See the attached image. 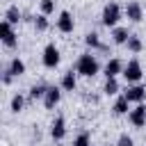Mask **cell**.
Wrapping results in <instances>:
<instances>
[{"label":"cell","mask_w":146,"mask_h":146,"mask_svg":"<svg viewBox=\"0 0 146 146\" xmlns=\"http://www.w3.org/2000/svg\"><path fill=\"white\" fill-rule=\"evenodd\" d=\"M5 21H9L11 25H18V23L23 21V11L18 9V5H9V7L5 9Z\"/></svg>","instance_id":"cell-17"},{"label":"cell","mask_w":146,"mask_h":146,"mask_svg":"<svg viewBox=\"0 0 146 146\" xmlns=\"http://www.w3.org/2000/svg\"><path fill=\"white\" fill-rule=\"evenodd\" d=\"M123 80L128 82V84H135V82H139L141 78H144V66H141V62L137 59V57H132V59H128L125 62V66H123Z\"/></svg>","instance_id":"cell-3"},{"label":"cell","mask_w":146,"mask_h":146,"mask_svg":"<svg viewBox=\"0 0 146 146\" xmlns=\"http://www.w3.org/2000/svg\"><path fill=\"white\" fill-rule=\"evenodd\" d=\"M11 82H14V75H11V71L5 66V68H2V84H5V87H9Z\"/></svg>","instance_id":"cell-27"},{"label":"cell","mask_w":146,"mask_h":146,"mask_svg":"<svg viewBox=\"0 0 146 146\" xmlns=\"http://www.w3.org/2000/svg\"><path fill=\"white\" fill-rule=\"evenodd\" d=\"M48 87H50V84H46V82H36V84H32L30 91H27V100H43Z\"/></svg>","instance_id":"cell-15"},{"label":"cell","mask_w":146,"mask_h":146,"mask_svg":"<svg viewBox=\"0 0 146 146\" xmlns=\"http://www.w3.org/2000/svg\"><path fill=\"white\" fill-rule=\"evenodd\" d=\"M57 30H59L62 34H71V32L75 30V18H73L71 11H66V9L59 11V16H57Z\"/></svg>","instance_id":"cell-9"},{"label":"cell","mask_w":146,"mask_h":146,"mask_svg":"<svg viewBox=\"0 0 146 146\" xmlns=\"http://www.w3.org/2000/svg\"><path fill=\"white\" fill-rule=\"evenodd\" d=\"M128 121L132 128H146V105L137 103V107H132L128 112Z\"/></svg>","instance_id":"cell-6"},{"label":"cell","mask_w":146,"mask_h":146,"mask_svg":"<svg viewBox=\"0 0 146 146\" xmlns=\"http://www.w3.org/2000/svg\"><path fill=\"white\" fill-rule=\"evenodd\" d=\"M112 112H114L116 116H123V114H128V112H130V100H128L125 96H119V98L114 100V105H112Z\"/></svg>","instance_id":"cell-19"},{"label":"cell","mask_w":146,"mask_h":146,"mask_svg":"<svg viewBox=\"0 0 146 146\" xmlns=\"http://www.w3.org/2000/svg\"><path fill=\"white\" fill-rule=\"evenodd\" d=\"M84 46L89 48V50H100V46H103V41H100V34L98 32H87L84 34Z\"/></svg>","instance_id":"cell-20"},{"label":"cell","mask_w":146,"mask_h":146,"mask_svg":"<svg viewBox=\"0 0 146 146\" xmlns=\"http://www.w3.org/2000/svg\"><path fill=\"white\" fill-rule=\"evenodd\" d=\"M39 11L46 16L55 14V0H39Z\"/></svg>","instance_id":"cell-25"},{"label":"cell","mask_w":146,"mask_h":146,"mask_svg":"<svg viewBox=\"0 0 146 146\" xmlns=\"http://www.w3.org/2000/svg\"><path fill=\"white\" fill-rule=\"evenodd\" d=\"M121 91V84L116 78H105V84H103V94L105 96H116Z\"/></svg>","instance_id":"cell-21"},{"label":"cell","mask_w":146,"mask_h":146,"mask_svg":"<svg viewBox=\"0 0 146 146\" xmlns=\"http://www.w3.org/2000/svg\"><path fill=\"white\" fill-rule=\"evenodd\" d=\"M98 71H100V62H98V57L94 55V50H87V52H82V55L78 57V62H75V73H78V75H82V78H94V75H98Z\"/></svg>","instance_id":"cell-1"},{"label":"cell","mask_w":146,"mask_h":146,"mask_svg":"<svg viewBox=\"0 0 146 146\" xmlns=\"http://www.w3.org/2000/svg\"><path fill=\"white\" fill-rule=\"evenodd\" d=\"M123 96H125L130 103H144V98H146V87H144V84H139V82L128 84V87H125V91H123Z\"/></svg>","instance_id":"cell-11"},{"label":"cell","mask_w":146,"mask_h":146,"mask_svg":"<svg viewBox=\"0 0 146 146\" xmlns=\"http://www.w3.org/2000/svg\"><path fill=\"white\" fill-rule=\"evenodd\" d=\"M5 66L11 71V75H14V78H21V75L25 73V62H23L21 57H11V59H9Z\"/></svg>","instance_id":"cell-18"},{"label":"cell","mask_w":146,"mask_h":146,"mask_svg":"<svg viewBox=\"0 0 146 146\" xmlns=\"http://www.w3.org/2000/svg\"><path fill=\"white\" fill-rule=\"evenodd\" d=\"M123 62L119 59V57H110L107 62H105V66H103V73H105V78H119L121 73H123Z\"/></svg>","instance_id":"cell-12"},{"label":"cell","mask_w":146,"mask_h":146,"mask_svg":"<svg viewBox=\"0 0 146 146\" xmlns=\"http://www.w3.org/2000/svg\"><path fill=\"white\" fill-rule=\"evenodd\" d=\"M123 11H125V18L132 21V23H141V21H144V7H141L139 0H130V2H125Z\"/></svg>","instance_id":"cell-7"},{"label":"cell","mask_w":146,"mask_h":146,"mask_svg":"<svg viewBox=\"0 0 146 146\" xmlns=\"http://www.w3.org/2000/svg\"><path fill=\"white\" fill-rule=\"evenodd\" d=\"M32 25H34V30L36 32H48V27H50V21H48V16L46 14H34V21H32Z\"/></svg>","instance_id":"cell-22"},{"label":"cell","mask_w":146,"mask_h":146,"mask_svg":"<svg viewBox=\"0 0 146 146\" xmlns=\"http://www.w3.org/2000/svg\"><path fill=\"white\" fill-rule=\"evenodd\" d=\"M125 48H128V52H132V55L141 52V50H144V41H141V36H137V34H130V39H128Z\"/></svg>","instance_id":"cell-23"},{"label":"cell","mask_w":146,"mask_h":146,"mask_svg":"<svg viewBox=\"0 0 146 146\" xmlns=\"http://www.w3.org/2000/svg\"><path fill=\"white\" fill-rule=\"evenodd\" d=\"M130 30L128 27H121V25H116V27H112V43H116V46H125L128 43V39H130Z\"/></svg>","instance_id":"cell-13"},{"label":"cell","mask_w":146,"mask_h":146,"mask_svg":"<svg viewBox=\"0 0 146 146\" xmlns=\"http://www.w3.org/2000/svg\"><path fill=\"white\" fill-rule=\"evenodd\" d=\"M14 27H16V25H11L9 21H2V23H0V39H2V46L9 48V50H14V48L18 46V34H16Z\"/></svg>","instance_id":"cell-4"},{"label":"cell","mask_w":146,"mask_h":146,"mask_svg":"<svg viewBox=\"0 0 146 146\" xmlns=\"http://www.w3.org/2000/svg\"><path fill=\"white\" fill-rule=\"evenodd\" d=\"M71 146H91V132L89 130H80L73 137V144Z\"/></svg>","instance_id":"cell-24"},{"label":"cell","mask_w":146,"mask_h":146,"mask_svg":"<svg viewBox=\"0 0 146 146\" xmlns=\"http://www.w3.org/2000/svg\"><path fill=\"white\" fill-rule=\"evenodd\" d=\"M25 103H27V96L21 94V91H16V94L11 96V100H9V110H11L14 114H21V112L25 110Z\"/></svg>","instance_id":"cell-16"},{"label":"cell","mask_w":146,"mask_h":146,"mask_svg":"<svg viewBox=\"0 0 146 146\" xmlns=\"http://www.w3.org/2000/svg\"><path fill=\"white\" fill-rule=\"evenodd\" d=\"M116 146H135V139H132L128 132H121L119 139H116Z\"/></svg>","instance_id":"cell-26"},{"label":"cell","mask_w":146,"mask_h":146,"mask_svg":"<svg viewBox=\"0 0 146 146\" xmlns=\"http://www.w3.org/2000/svg\"><path fill=\"white\" fill-rule=\"evenodd\" d=\"M59 87L64 89V91H75L78 89V73H73V68L71 71H66L64 75H62V80H59Z\"/></svg>","instance_id":"cell-14"},{"label":"cell","mask_w":146,"mask_h":146,"mask_svg":"<svg viewBox=\"0 0 146 146\" xmlns=\"http://www.w3.org/2000/svg\"><path fill=\"white\" fill-rule=\"evenodd\" d=\"M48 135H50L55 141H62V139L66 137V119H64V116H55V119L50 121Z\"/></svg>","instance_id":"cell-10"},{"label":"cell","mask_w":146,"mask_h":146,"mask_svg":"<svg viewBox=\"0 0 146 146\" xmlns=\"http://www.w3.org/2000/svg\"><path fill=\"white\" fill-rule=\"evenodd\" d=\"M62 91H64L62 87L50 84V87H48V91H46V96H43V100H41V103H43V107H46V110H55V107L59 105V100H62Z\"/></svg>","instance_id":"cell-8"},{"label":"cell","mask_w":146,"mask_h":146,"mask_svg":"<svg viewBox=\"0 0 146 146\" xmlns=\"http://www.w3.org/2000/svg\"><path fill=\"white\" fill-rule=\"evenodd\" d=\"M123 16H125L123 7H121L119 2H114V0H110V2L103 7V11H100V23H103L105 27H116Z\"/></svg>","instance_id":"cell-2"},{"label":"cell","mask_w":146,"mask_h":146,"mask_svg":"<svg viewBox=\"0 0 146 146\" xmlns=\"http://www.w3.org/2000/svg\"><path fill=\"white\" fill-rule=\"evenodd\" d=\"M41 62H43L46 68H57L59 62H62V52H59V48H57L55 43H46L43 55H41Z\"/></svg>","instance_id":"cell-5"}]
</instances>
